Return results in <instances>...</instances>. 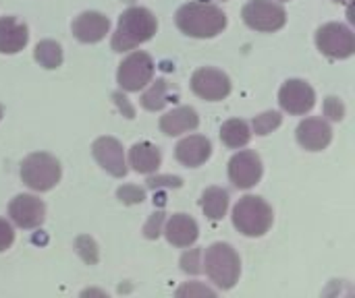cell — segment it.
Masks as SVG:
<instances>
[{
  "label": "cell",
  "instance_id": "d590c367",
  "mask_svg": "<svg viewBox=\"0 0 355 298\" xmlns=\"http://www.w3.org/2000/svg\"><path fill=\"white\" fill-rule=\"evenodd\" d=\"M223 2H225V0H223Z\"/></svg>",
  "mask_w": 355,
  "mask_h": 298
},
{
  "label": "cell",
  "instance_id": "f546056e",
  "mask_svg": "<svg viewBox=\"0 0 355 298\" xmlns=\"http://www.w3.org/2000/svg\"><path fill=\"white\" fill-rule=\"evenodd\" d=\"M324 114H327L331 120H343V116H345V106H343V102H341L339 97H335V95L327 97V100H324Z\"/></svg>",
  "mask_w": 355,
  "mask_h": 298
},
{
  "label": "cell",
  "instance_id": "e0dca14e",
  "mask_svg": "<svg viewBox=\"0 0 355 298\" xmlns=\"http://www.w3.org/2000/svg\"><path fill=\"white\" fill-rule=\"evenodd\" d=\"M166 226H164V236L166 241L173 245V247H179V249H187L191 247L198 236H200V228H198V222L187 216V214H175L171 216L168 220H164Z\"/></svg>",
  "mask_w": 355,
  "mask_h": 298
},
{
  "label": "cell",
  "instance_id": "d4e9b609",
  "mask_svg": "<svg viewBox=\"0 0 355 298\" xmlns=\"http://www.w3.org/2000/svg\"><path fill=\"white\" fill-rule=\"evenodd\" d=\"M283 122V116L281 112H275V110H268V112H262L260 116H254L252 120V127H254V133L264 137V135H270L275 129H279Z\"/></svg>",
  "mask_w": 355,
  "mask_h": 298
},
{
  "label": "cell",
  "instance_id": "6da1fadb",
  "mask_svg": "<svg viewBox=\"0 0 355 298\" xmlns=\"http://www.w3.org/2000/svg\"><path fill=\"white\" fill-rule=\"evenodd\" d=\"M175 23L185 35L208 39V37H216L218 33H223V29L227 27V15L216 4L193 0V2L183 4L177 10Z\"/></svg>",
  "mask_w": 355,
  "mask_h": 298
},
{
  "label": "cell",
  "instance_id": "f1b7e54d",
  "mask_svg": "<svg viewBox=\"0 0 355 298\" xmlns=\"http://www.w3.org/2000/svg\"><path fill=\"white\" fill-rule=\"evenodd\" d=\"M164 220H166V218H164L162 212L152 214L150 220H148V224L144 226V236L150 239V241H156V239L162 234V224H164Z\"/></svg>",
  "mask_w": 355,
  "mask_h": 298
},
{
  "label": "cell",
  "instance_id": "cb8c5ba5",
  "mask_svg": "<svg viewBox=\"0 0 355 298\" xmlns=\"http://www.w3.org/2000/svg\"><path fill=\"white\" fill-rule=\"evenodd\" d=\"M33 58L40 62V66L52 71V68H58L62 64V48L58 41L54 39H44L35 46L33 50Z\"/></svg>",
  "mask_w": 355,
  "mask_h": 298
},
{
  "label": "cell",
  "instance_id": "603a6c76",
  "mask_svg": "<svg viewBox=\"0 0 355 298\" xmlns=\"http://www.w3.org/2000/svg\"><path fill=\"white\" fill-rule=\"evenodd\" d=\"M202 209L206 214V218L210 220H223L227 216V209H229V193L220 187H210L202 193Z\"/></svg>",
  "mask_w": 355,
  "mask_h": 298
},
{
  "label": "cell",
  "instance_id": "5b68a950",
  "mask_svg": "<svg viewBox=\"0 0 355 298\" xmlns=\"http://www.w3.org/2000/svg\"><path fill=\"white\" fill-rule=\"evenodd\" d=\"M60 162L46 151H35L29 153L21 162V180L25 187L37 193L52 191L60 183Z\"/></svg>",
  "mask_w": 355,
  "mask_h": 298
},
{
  "label": "cell",
  "instance_id": "30bf717a",
  "mask_svg": "<svg viewBox=\"0 0 355 298\" xmlns=\"http://www.w3.org/2000/svg\"><path fill=\"white\" fill-rule=\"evenodd\" d=\"M191 91L206 102H220L231 93V79L218 68L204 66L193 73Z\"/></svg>",
  "mask_w": 355,
  "mask_h": 298
},
{
  "label": "cell",
  "instance_id": "2e32d148",
  "mask_svg": "<svg viewBox=\"0 0 355 298\" xmlns=\"http://www.w3.org/2000/svg\"><path fill=\"white\" fill-rule=\"evenodd\" d=\"M212 156V143L204 135H189L181 139L175 147V158L187 168H198L206 164Z\"/></svg>",
  "mask_w": 355,
  "mask_h": 298
},
{
  "label": "cell",
  "instance_id": "e575fe53",
  "mask_svg": "<svg viewBox=\"0 0 355 298\" xmlns=\"http://www.w3.org/2000/svg\"><path fill=\"white\" fill-rule=\"evenodd\" d=\"M335 2H345V0H335Z\"/></svg>",
  "mask_w": 355,
  "mask_h": 298
},
{
  "label": "cell",
  "instance_id": "8d00e7d4",
  "mask_svg": "<svg viewBox=\"0 0 355 298\" xmlns=\"http://www.w3.org/2000/svg\"><path fill=\"white\" fill-rule=\"evenodd\" d=\"M283 2H285V0H283Z\"/></svg>",
  "mask_w": 355,
  "mask_h": 298
},
{
  "label": "cell",
  "instance_id": "44dd1931",
  "mask_svg": "<svg viewBox=\"0 0 355 298\" xmlns=\"http://www.w3.org/2000/svg\"><path fill=\"white\" fill-rule=\"evenodd\" d=\"M177 95H179V91H177L175 87H171V83H168L166 79H156V81L150 85V89L144 91L139 104H141L144 110L158 112V110H162L166 104L175 102Z\"/></svg>",
  "mask_w": 355,
  "mask_h": 298
},
{
  "label": "cell",
  "instance_id": "4316f807",
  "mask_svg": "<svg viewBox=\"0 0 355 298\" xmlns=\"http://www.w3.org/2000/svg\"><path fill=\"white\" fill-rule=\"evenodd\" d=\"M181 270L191 276L202 274V249H191L189 253H185L181 257Z\"/></svg>",
  "mask_w": 355,
  "mask_h": 298
},
{
  "label": "cell",
  "instance_id": "d6a6232c",
  "mask_svg": "<svg viewBox=\"0 0 355 298\" xmlns=\"http://www.w3.org/2000/svg\"><path fill=\"white\" fill-rule=\"evenodd\" d=\"M196 297V295H200V297H214V290H210V288H206V286H200L198 282H193V284H187V286H183V288H179L177 290V297Z\"/></svg>",
  "mask_w": 355,
  "mask_h": 298
},
{
  "label": "cell",
  "instance_id": "8fae6325",
  "mask_svg": "<svg viewBox=\"0 0 355 298\" xmlns=\"http://www.w3.org/2000/svg\"><path fill=\"white\" fill-rule=\"evenodd\" d=\"M279 104L287 114L302 116L316 106V91L304 79H289L279 91Z\"/></svg>",
  "mask_w": 355,
  "mask_h": 298
},
{
  "label": "cell",
  "instance_id": "1f68e13d",
  "mask_svg": "<svg viewBox=\"0 0 355 298\" xmlns=\"http://www.w3.org/2000/svg\"><path fill=\"white\" fill-rule=\"evenodd\" d=\"M12 243H15V230H12L10 222L0 218V253L10 249Z\"/></svg>",
  "mask_w": 355,
  "mask_h": 298
},
{
  "label": "cell",
  "instance_id": "484cf974",
  "mask_svg": "<svg viewBox=\"0 0 355 298\" xmlns=\"http://www.w3.org/2000/svg\"><path fill=\"white\" fill-rule=\"evenodd\" d=\"M116 197L125 205H137V203H141L146 199V191L135 187V185H125V187H121L116 191Z\"/></svg>",
  "mask_w": 355,
  "mask_h": 298
},
{
  "label": "cell",
  "instance_id": "8992f818",
  "mask_svg": "<svg viewBox=\"0 0 355 298\" xmlns=\"http://www.w3.org/2000/svg\"><path fill=\"white\" fill-rule=\"evenodd\" d=\"M241 19L254 31L272 33L285 27L287 12L275 0H250L241 10Z\"/></svg>",
  "mask_w": 355,
  "mask_h": 298
},
{
  "label": "cell",
  "instance_id": "7c38bea8",
  "mask_svg": "<svg viewBox=\"0 0 355 298\" xmlns=\"http://www.w3.org/2000/svg\"><path fill=\"white\" fill-rule=\"evenodd\" d=\"M8 218L23 230L40 228L46 220V205L35 195H17L8 203Z\"/></svg>",
  "mask_w": 355,
  "mask_h": 298
},
{
  "label": "cell",
  "instance_id": "9c48e42d",
  "mask_svg": "<svg viewBox=\"0 0 355 298\" xmlns=\"http://www.w3.org/2000/svg\"><path fill=\"white\" fill-rule=\"evenodd\" d=\"M262 172H264L262 160L252 149H243L235 153L229 162V180L239 191H248L256 187L262 178Z\"/></svg>",
  "mask_w": 355,
  "mask_h": 298
},
{
  "label": "cell",
  "instance_id": "7402d4cb",
  "mask_svg": "<svg viewBox=\"0 0 355 298\" xmlns=\"http://www.w3.org/2000/svg\"><path fill=\"white\" fill-rule=\"evenodd\" d=\"M220 141L229 149H241L252 141L250 124L241 118H231L220 127Z\"/></svg>",
  "mask_w": 355,
  "mask_h": 298
},
{
  "label": "cell",
  "instance_id": "277c9868",
  "mask_svg": "<svg viewBox=\"0 0 355 298\" xmlns=\"http://www.w3.org/2000/svg\"><path fill=\"white\" fill-rule=\"evenodd\" d=\"M233 226L250 239L264 236L275 222L272 207L258 195H245L233 207Z\"/></svg>",
  "mask_w": 355,
  "mask_h": 298
},
{
  "label": "cell",
  "instance_id": "3957f363",
  "mask_svg": "<svg viewBox=\"0 0 355 298\" xmlns=\"http://www.w3.org/2000/svg\"><path fill=\"white\" fill-rule=\"evenodd\" d=\"M202 272L220 290H231L241 276V259L229 243H214L202 251Z\"/></svg>",
  "mask_w": 355,
  "mask_h": 298
},
{
  "label": "cell",
  "instance_id": "83f0119b",
  "mask_svg": "<svg viewBox=\"0 0 355 298\" xmlns=\"http://www.w3.org/2000/svg\"><path fill=\"white\" fill-rule=\"evenodd\" d=\"M77 253L83 257L85 263H96L98 261V247L89 236H81L77 239Z\"/></svg>",
  "mask_w": 355,
  "mask_h": 298
},
{
  "label": "cell",
  "instance_id": "9a60e30c",
  "mask_svg": "<svg viewBox=\"0 0 355 298\" xmlns=\"http://www.w3.org/2000/svg\"><path fill=\"white\" fill-rule=\"evenodd\" d=\"M110 31V21L98 10H85L73 21V35L83 44H98Z\"/></svg>",
  "mask_w": 355,
  "mask_h": 298
},
{
  "label": "cell",
  "instance_id": "ba28073f",
  "mask_svg": "<svg viewBox=\"0 0 355 298\" xmlns=\"http://www.w3.org/2000/svg\"><path fill=\"white\" fill-rule=\"evenodd\" d=\"M154 60L148 52H131L121 64L116 73V83L125 91H139L154 79Z\"/></svg>",
  "mask_w": 355,
  "mask_h": 298
},
{
  "label": "cell",
  "instance_id": "d6986e66",
  "mask_svg": "<svg viewBox=\"0 0 355 298\" xmlns=\"http://www.w3.org/2000/svg\"><path fill=\"white\" fill-rule=\"evenodd\" d=\"M198 127H200V116L191 106L175 108L160 118V131L168 137H177V135L196 131Z\"/></svg>",
  "mask_w": 355,
  "mask_h": 298
},
{
  "label": "cell",
  "instance_id": "5bb4252c",
  "mask_svg": "<svg viewBox=\"0 0 355 298\" xmlns=\"http://www.w3.org/2000/svg\"><path fill=\"white\" fill-rule=\"evenodd\" d=\"M297 143L308 149V151H322L331 145L333 141V129L331 124L320 118V116H312L300 122L297 131H295Z\"/></svg>",
  "mask_w": 355,
  "mask_h": 298
},
{
  "label": "cell",
  "instance_id": "ffe728a7",
  "mask_svg": "<svg viewBox=\"0 0 355 298\" xmlns=\"http://www.w3.org/2000/svg\"><path fill=\"white\" fill-rule=\"evenodd\" d=\"M162 164V151L148 143V141H139L129 149V166L139 172V174H154Z\"/></svg>",
  "mask_w": 355,
  "mask_h": 298
},
{
  "label": "cell",
  "instance_id": "52a82bcc",
  "mask_svg": "<svg viewBox=\"0 0 355 298\" xmlns=\"http://www.w3.org/2000/svg\"><path fill=\"white\" fill-rule=\"evenodd\" d=\"M316 46L324 56L345 60L355 54V35L343 23H327L316 31Z\"/></svg>",
  "mask_w": 355,
  "mask_h": 298
},
{
  "label": "cell",
  "instance_id": "4fadbf2b",
  "mask_svg": "<svg viewBox=\"0 0 355 298\" xmlns=\"http://www.w3.org/2000/svg\"><path fill=\"white\" fill-rule=\"evenodd\" d=\"M92 153L96 158V162L114 178H123L127 176L129 168H127V160H125V149L121 145L119 139L114 137H100L94 141L92 145Z\"/></svg>",
  "mask_w": 355,
  "mask_h": 298
},
{
  "label": "cell",
  "instance_id": "7a4b0ae2",
  "mask_svg": "<svg viewBox=\"0 0 355 298\" xmlns=\"http://www.w3.org/2000/svg\"><path fill=\"white\" fill-rule=\"evenodd\" d=\"M158 29V21L150 8L144 6H129L119 17L116 31L112 33V50L114 52H129L154 37Z\"/></svg>",
  "mask_w": 355,
  "mask_h": 298
},
{
  "label": "cell",
  "instance_id": "836d02e7",
  "mask_svg": "<svg viewBox=\"0 0 355 298\" xmlns=\"http://www.w3.org/2000/svg\"><path fill=\"white\" fill-rule=\"evenodd\" d=\"M2 114H4V110H2V106H0V120H2Z\"/></svg>",
  "mask_w": 355,
  "mask_h": 298
},
{
  "label": "cell",
  "instance_id": "ac0fdd59",
  "mask_svg": "<svg viewBox=\"0 0 355 298\" xmlns=\"http://www.w3.org/2000/svg\"><path fill=\"white\" fill-rule=\"evenodd\" d=\"M29 41V29L17 17H0V54H17Z\"/></svg>",
  "mask_w": 355,
  "mask_h": 298
},
{
  "label": "cell",
  "instance_id": "4dcf8cb0",
  "mask_svg": "<svg viewBox=\"0 0 355 298\" xmlns=\"http://www.w3.org/2000/svg\"><path fill=\"white\" fill-rule=\"evenodd\" d=\"M181 185H183V180L179 176H150L148 178V189H160V187L179 189Z\"/></svg>",
  "mask_w": 355,
  "mask_h": 298
}]
</instances>
